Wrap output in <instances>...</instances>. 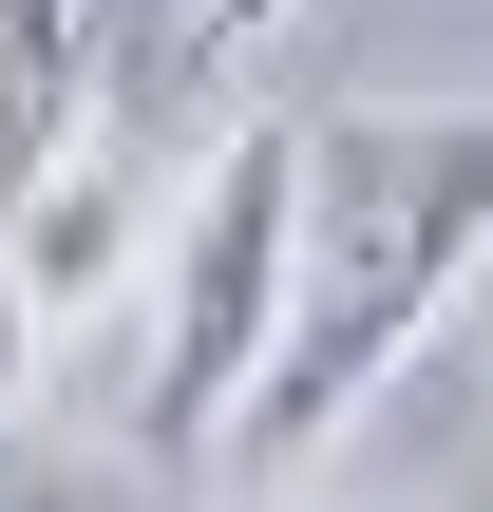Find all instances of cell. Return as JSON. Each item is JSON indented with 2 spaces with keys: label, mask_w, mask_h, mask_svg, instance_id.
<instances>
[{
  "label": "cell",
  "mask_w": 493,
  "mask_h": 512,
  "mask_svg": "<svg viewBox=\"0 0 493 512\" xmlns=\"http://www.w3.org/2000/svg\"><path fill=\"white\" fill-rule=\"evenodd\" d=\"M152 342H133V437L152 456H209L247 437L266 361H285V304H304V133H228L190 152V209L152 247Z\"/></svg>",
  "instance_id": "7a4b0ae2"
},
{
  "label": "cell",
  "mask_w": 493,
  "mask_h": 512,
  "mask_svg": "<svg viewBox=\"0 0 493 512\" xmlns=\"http://www.w3.org/2000/svg\"><path fill=\"white\" fill-rule=\"evenodd\" d=\"M190 76H209V0H0V209L57 152L171 114Z\"/></svg>",
  "instance_id": "3957f363"
},
{
  "label": "cell",
  "mask_w": 493,
  "mask_h": 512,
  "mask_svg": "<svg viewBox=\"0 0 493 512\" xmlns=\"http://www.w3.org/2000/svg\"><path fill=\"white\" fill-rule=\"evenodd\" d=\"M493 285V95H342L304 114V304L247 399V475H304L456 304Z\"/></svg>",
  "instance_id": "6da1fadb"
},
{
  "label": "cell",
  "mask_w": 493,
  "mask_h": 512,
  "mask_svg": "<svg viewBox=\"0 0 493 512\" xmlns=\"http://www.w3.org/2000/svg\"><path fill=\"white\" fill-rule=\"evenodd\" d=\"M171 209H190V171H171V114H133V133L57 152V171L0 209V323H19V342H76L95 304H133V285H152Z\"/></svg>",
  "instance_id": "277c9868"
},
{
  "label": "cell",
  "mask_w": 493,
  "mask_h": 512,
  "mask_svg": "<svg viewBox=\"0 0 493 512\" xmlns=\"http://www.w3.org/2000/svg\"><path fill=\"white\" fill-rule=\"evenodd\" d=\"M0 512H95V475H76L57 437H0Z\"/></svg>",
  "instance_id": "5b68a950"
},
{
  "label": "cell",
  "mask_w": 493,
  "mask_h": 512,
  "mask_svg": "<svg viewBox=\"0 0 493 512\" xmlns=\"http://www.w3.org/2000/svg\"><path fill=\"white\" fill-rule=\"evenodd\" d=\"M285 19H304V0H209V76H228V57H266Z\"/></svg>",
  "instance_id": "8992f818"
}]
</instances>
